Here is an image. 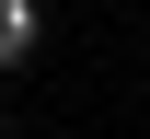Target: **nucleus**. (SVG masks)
I'll list each match as a JSON object with an SVG mask.
<instances>
[{
	"label": "nucleus",
	"instance_id": "1",
	"mask_svg": "<svg viewBox=\"0 0 150 139\" xmlns=\"http://www.w3.org/2000/svg\"><path fill=\"white\" fill-rule=\"evenodd\" d=\"M35 58V0H0V70Z\"/></svg>",
	"mask_w": 150,
	"mask_h": 139
}]
</instances>
